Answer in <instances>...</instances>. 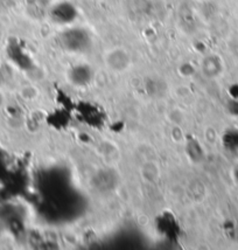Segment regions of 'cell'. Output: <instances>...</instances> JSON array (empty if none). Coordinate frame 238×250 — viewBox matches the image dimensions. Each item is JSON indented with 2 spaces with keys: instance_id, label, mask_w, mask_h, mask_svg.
I'll list each match as a JSON object with an SVG mask.
<instances>
[{
  "instance_id": "obj_1",
  "label": "cell",
  "mask_w": 238,
  "mask_h": 250,
  "mask_svg": "<svg viewBox=\"0 0 238 250\" xmlns=\"http://www.w3.org/2000/svg\"><path fill=\"white\" fill-rule=\"evenodd\" d=\"M104 62L109 70L117 74L125 73L131 67L130 53L125 48H114L104 56Z\"/></svg>"
}]
</instances>
